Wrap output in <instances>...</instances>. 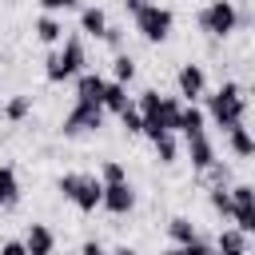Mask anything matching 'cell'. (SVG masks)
<instances>
[{"instance_id": "obj_1", "label": "cell", "mask_w": 255, "mask_h": 255, "mask_svg": "<svg viewBox=\"0 0 255 255\" xmlns=\"http://www.w3.org/2000/svg\"><path fill=\"white\" fill-rule=\"evenodd\" d=\"M243 112H247V96L239 84H219L215 96H207V116L215 120V128H235L243 124Z\"/></svg>"}, {"instance_id": "obj_2", "label": "cell", "mask_w": 255, "mask_h": 255, "mask_svg": "<svg viewBox=\"0 0 255 255\" xmlns=\"http://www.w3.org/2000/svg\"><path fill=\"white\" fill-rule=\"evenodd\" d=\"M80 72H84V44H80V36H68L64 48L48 56L44 76H48L52 84H60V80H72V76H80Z\"/></svg>"}, {"instance_id": "obj_3", "label": "cell", "mask_w": 255, "mask_h": 255, "mask_svg": "<svg viewBox=\"0 0 255 255\" xmlns=\"http://www.w3.org/2000/svg\"><path fill=\"white\" fill-rule=\"evenodd\" d=\"M60 191L80 211H96L100 195H104V183H100V175H76V171H68V175H60Z\"/></svg>"}, {"instance_id": "obj_4", "label": "cell", "mask_w": 255, "mask_h": 255, "mask_svg": "<svg viewBox=\"0 0 255 255\" xmlns=\"http://www.w3.org/2000/svg\"><path fill=\"white\" fill-rule=\"evenodd\" d=\"M171 24H175V16H171V8H163V4H143V8L135 12V32H139L143 40H151V44L167 40V36H171Z\"/></svg>"}, {"instance_id": "obj_5", "label": "cell", "mask_w": 255, "mask_h": 255, "mask_svg": "<svg viewBox=\"0 0 255 255\" xmlns=\"http://www.w3.org/2000/svg\"><path fill=\"white\" fill-rule=\"evenodd\" d=\"M235 24H239V12H235L231 0H211V4L199 12V28H203L207 36H231Z\"/></svg>"}, {"instance_id": "obj_6", "label": "cell", "mask_w": 255, "mask_h": 255, "mask_svg": "<svg viewBox=\"0 0 255 255\" xmlns=\"http://www.w3.org/2000/svg\"><path fill=\"white\" fill-rule=\"evenodd\" d=\"M227 195H231V219H235V227L243 235H251L255 231V187L251 183H235Z\"/></svg>"}, {"instance_id": "obj_7", "label": "cell", "mask_w": 255, "mask_h": 255, "mask_svg": "<svg viewBox=\"0 0 255 255\" xmlns=\"http://www.w3.org/2000/svg\"><path fill=\"white\" fill-rule=\"evenodd\" d=\"M104 128V108L100 104H76L64 116V135H84V131H100Z\"/></svg>"}, {"instance_id": "obj_8", "label": "cell", "mask_w": 255, "mask_h": 255, "mask_svg": "<svg viewBox=\"0 0 255 255\" xmlns=\"http://www.w3.org/2000/svg\"><path fill=\"white\" fill-rule=\"evenodd\" d=\"M100 207H108L112 215H128V211L135 207V191H131V183H128V179H120V183H104Z\"/></svg>"}, {"instance_id": "obj_9", "label": "cell", "mask_w": 255, "mask_h": 255, "mask_svg": "<svg viewBox=\"0 0 255 255\" xmlns=\"http://www.w3.org/2000/svg\"><path fill=\"white\" fill-rule=\"evenodd\" d=\"M175 84H179V96H183V100H191V104L207 92V76H203V68H199V64H183V68H179V76H175Z\"/></svg>"}, {"instance_id": "obj_10", "label": "cell", "mask_w": 255, "mask_h": 255, "mask_svg": "<svg viewBox=\"0 0 255 255\" xmlns=\"http://www.w3.org/2000/svg\"><path fill=\"white\" fill-rule=\"evenodd\" d=\"M187 155H191L195 171H207V167L215 163V147H211V139H207L203 131H191V135H187Z\"/></svg>"}, {"instance_id": "obj_11", "label": "cell", "mask_w": 255, "mask_h": 255, "mask_svg": "<svg viewBox=\"0 0 255 255\" xmlns=\"http://www.w3.org/2000/svg\"><path fill=\"white\" fill-rule=\"evenodd\" d=\"M24 251H28V255H52V251H56V235H52V227L32 223L28 235H24Z\"/></svg>"}, {"instance_id": "obj_12", "label": "cell", "mask_w": 255, "mask_h": 255, "mask_svg": "<svg viewBox=\"0 0 255 255\" xmlns=\"http://www.w3.org/2000/svg\"><path fill=\"white\" fill-rule=\"evenodd\" d=\"M104 76H96V72H80V80H76V104H100L104 100Z\"/></svg>"}, {"instance_id": "obj_13", "label": "cell", "mask_w": 255, "mask_h": 255, "mask_svg": "<svg viewBox=\"0 0 255 255\" xmlns=\"http://www.w3.org/2000/svg\"><path fill=\"white\" fill-rule=\"evenodd\" d=\"M215 255H247V235H243L239 227H227V231H219Z\"/></svg>"}, {"instance_id": "obj_14", "label": "cell", "mask_w": 255, "mask_h": 255, "mask_svg": "<svg viewBox=\"0 0 255 255\" xmlns=\"http://www.w3.org/2000/svg\"><path fill=\"white\" fill-rule=\"evenodd\" d=\"M20 199V179H16V167L0 163V207H12Z\"/></svg>"}, {"instance_id": "obj_15", "label": "cell", "mask_w": 255, "mask_h": 255, "mask_svg": "<svg viewBox=\"0 0 255 255\" xmlns=\"http://www.w3.org/2000/svg\"><path fill=\"white\" fill-rule=\"evenodd\" d=\"M179 108H183V104H179L175 96H159V104H155V112H151V116H155V120H159V124H163L167 131H175V120H179ZM143 116H147V112H143Z\"/></svg>"}, {"instance_id": "obj_16", "label": "cell", "mask_w": 255, "mask_h": 255, "mask_svg": "<svg viewBox=\"0 0 255 255\" xmlns=\"http://www.w3.org/2000/svg\"><path fill=\"white\" fill-rule=\"evenodd\" d=\"M100 108H108V112L120 116V112L128 108V84H120V80H116V84H104V100H100Z\"/></svg>"}, {"instance_id": "obj_17", "label": "cell", "mask_w": 255, "mask_h": 255, "mask_svg": "<svg viewBox=\"0 0 255 255\" xmlns=\"http://www.w3.org/2000/svg\"><path fill=\"white\" fill-rule=\"evenodd\" d=\"M227 143H231V151H235V155H243V159H247V155L255 151V139H251V131H247L243 124L227 128Z\"/></svg>"}, {"instance_id": "obj_18", "label": "cell", "mask_w": 255, "mask_h": 255, "mask_svg": "<svg viewBox=\"0 0 255 255\" xmlns=\"http://www.w3.org/2000/svg\"><path fill=\"white\" fill-rule=\"evenodd\" d=\"M80 28H84L88 36H100V40H104V32H108V16H104L100 8H84V12H80Z\"/></svg>"}, {"instance_id": "obj_19", "label": "cell", "mask_w": 255, "mask_h": 255, "mask_svg": "<svg viewBox=\"0 0 255 255\" xmlns=\"http://www.w3.org/2000/svg\"><path fill=\"white\" fill-rule=\"evenodd\" d=\"M175 131H183V135H191V131H203V112H199L195 104H187V108H179V120H175Z\"/></svg>"}, {"instance_id": "obj_20", "label": "cell", "mask_w": 255, "mask_h": 255, "mask_svg": "<svg viewBox=\"0 0 255 255\" xmlns=\"http://www.w3.org/2000/svg\"><path fill=\"white\" fill-rule=\"evenodd\" d=\"M36 36H40L44 44H56V40H64V24L48 12V16H40V20H36Z\"/></svg>"}, {"instance_id": "obj_21", "label": "cell", "mask_w": 255, "mask_h": 255, "mask_svg": "<svg viewBox=\"0 0 255 255\" xmlns=\"http://www.w3.org/2000/svg\"><path fill=\"white\" fill-rule=\"evenodd\" d=\"M167 235H171L175 243H191V239H199V235H195V223L183 219V215H175V219L167 223Z\"/></svg>"}, {"instance_id": "obj_22", "label": "cell", "mask_w": 255, "mask_h": 255, "mask_svg": "<svg viewBox=\"0 0 255 255\" xmlns=\"http://www.w3.org/2000/svg\"><path fill=\"white\" fill-rule=\"evenodd\" d=\"M151 143H155V155H159V163H175V135H171V131L155 135Z\"/></svg>"}, {"instance_id": "obj_23", "label": "cell", "mask_w": 255, "mask_h": 255, "mask_svg": "<svg viewBox=\"0 0 255 255\" xmlns=\"http://www.w3.org/2000/svg\"><path fill=\"white\" fill-rule=\"evenodd\" d=\"M112 72H116V80H120V84H131V80H135V60H131V56H116Z\"/></svg>"}, {"instance_id": "obj_24", "label": "cell", "mask_w": 255, "mask_h": 255, "mask_svg": "<svg viewBox=\"0 0 255 255\" xmlns=\"http://www.w3.org/2000/svg\"><path fill=\"white\" fill-rule=\"evenodd\" d=\"M163 255H215L203 239H191V243H175L171 251H163Z\"/></svg>"}, {"instance_id": "obj_25", "label": "cell", "mask_w": 255, "mask_h": 255, "mask_svg": "<svg viewBox=\"0 0 255 255\" xmlns=\"http://www.w3.org/2000/svg\"><path fill=\"white\" fill-rule=\"evenodd\" d=\"M28 108H32V96H16V100H8L4 116H8V120H24V116H28Z\"/></svg>"}, {"instance_id": "obj_26", "label": "cell", "mask_w": 255, "mask_h": 255, "mask_svg": "<svg viewBox=\"0 0 255 255\" xmlns=\"http://www.w3.org/2000/svg\"><path fill=\"white\" fill-rule=\"evenodd\" d=\"M211 207H215L219 215H231V195L223 191V183H215V187H211Z\"/></svg>"}, {"instance_id": "obj_27", "label": "cell", "mask_w": 255, "mask_h": 255, "mask_svg": "<svg viewBox=\"0 0 255 255\" xmlns=\"http://www.w3.org/2000/svg\"><path fill=\"white\" fill-rule=\"evenodd\" d=\"M120 124H124V128H128L131 135H139V124H143V116H139V112H135V108L128 104V108L120 112Z\"/></svg>"}, {"instance_id": "obj_28", "label": "cell", "mask_w": 255, "mask_h": 255, "mask_svg": "<svg viewBox=\"0 0 255 255\" xmlns=\"http://www.w3.org/2000/svg\"><path fill=\"white\" fill-rule=\"evenodd\" d=\"M120 179H128V175H124V167H120L116 159H108V163L100 167V183H120Z\"/></svg>"}, {"instance_id": "obj_29", "label": "cell", "mask_w": 255, "mask_h": 255, "mask_svg": "<svg viewBox=\"0 0 255 255\" xmlns=\"http://www.w3.org/2000/svg\"><path fill=\"white\" fill-rule=\"evenodd\" d=\"M0 255H28V251H24V239H8V243H0Z\"/></svg>"}, {"instance_id": "obj_30", "label": "cell", "mask_w": 255, "mask_h": 255, "mask_svg": "<svg viewBox=\"0 0 255 255\" xmlns=\"http://www.w3.org/2000/svg\"><path fill=\"white\" fill-rule=\"evenodd\" d=\"M40 4H44L48 12H68V8H76L80 0H40Z\"/></svg>"}, {"instance_id": "obj_31", "label": "cell", "mask_w": 255, "mask_h": 255, "mask_svg": "<svg viewBox=\"0 0 255 255\" xmlns=\"http://www.w3.org/2000/svg\"><path fill=\"white\" fill-rule=\"evenodd\" d=\"M80 255H108V251H104V247H100V243H96V239H88V243H84V247H80Z\"/></svg>"}, {"instance_id": "obj_32", "label": "cell", "mask_w": 255, "mask_h": 255, "mask_svg": "<svg viewBox=\"0 0 255 255\" xmlns=\"http://www.w3.org/2000/svg\"><path fill=\"white\" fill-rule=\"evenodd\" d=\"M143 4H147V0H124V8H128V12H131V16H135V12H139V8H143Z\"/></svg>"}, {"instance_id": "obj_33", "label": "cell", "mask_w": 255, "mask_h": 255, "mask_svg": "<svg viewBox=\"0 0 255 255\" xmlns=\"http://www.w3.org/2000/svg\"><path fill=\"white\" fill-rule=\"evenodd\" d=\"M108 255H135L131 247H116V251H108Z\"/></svg>"}]
</instances>
